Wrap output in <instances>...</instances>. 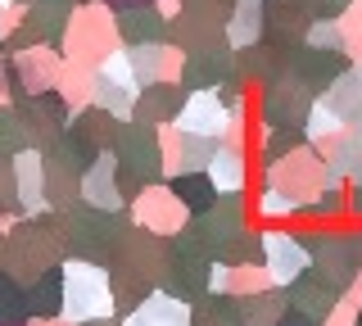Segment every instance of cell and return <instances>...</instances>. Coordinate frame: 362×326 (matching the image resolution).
Segmentation results:
<instances>
[{
  "label": "cell",
  "instance_id": "1",
  "mask_svg": "<svg viewBox=\"0 0 362 326\" xmlns=\"http://www.w3.org/2000/svg\"><path fill=\"white\" fill-rule=\"evenodd\" d=\"M127 231H132V213L95 209V204H82V199L59 213V235H64L68 258H86V263L113 267L122 254Z\"/></svg>",
  "mask_w": 362,
  "mask_h": 326
},
{
  "label": "cell",
  "instance_id": "2",
  "mask_svg": "<svg viewBox=\"0 0 362 326\" xmlns=\"http://www.w3.org/2000/svg\"><path fill=\"white\" fill-rule=\"evenodd\" d=\"M68 258L64 235H59V213H28V218L5 227V272H14L23 286L32 276H41L45 267H59Z\"/></svg>",
  "mask_w": 362,
  "mask_h": 326
},
{
  "label": "cell",
  "instance_id": "3",
  "mask_svg": "<svg viewBox=\"0 0 362 326\" xmlns=\"http://www.w3.org/2000/svg\"><path fill=\"white\" fill-rule=\"evenodd\" d=\"M299 227H303V245L313 254V272L331 290L349 295V286H354V276L362 267V222L358 227H344V222L308 227V222H299Z\"/></svg>",
  "mask_w": 362,
  "mask_h": 326
},
{
  "label": "cell",
  "instance_id": "4",
  "mask_svg": "<svg viewBox=\"0 0 362 326\" xmlns=\"http://www.w3.org/2000/svg\"><path fill=\"white\" fill-rule=\"evenodd\" d=\"M64 318L68 322L118 318V308H113V272L105 263L64 258Z\"/></svg>",
  "mask_w": 362,
  "mask_h": 326
},
{
  "label": "cell",
  "instance_id": "5",
  "mask_svg": "<svg viewBox=\"0 0 362 326\" xmlns=\"http://www.w3.org/2000/svg\"><path fill=\"white\" fill-rule=\"evenodd\" d=\"M113 159H118V173L136 177L141 186L168 182L163 150H158V127H150V122H136V118L122 122V127H118V141H113Z\"/></svg>",
  "mask_w": 362,
  "mask_h": 326
},
{
  "label": "cell",
  "instance_id": "6",
  "mask_svg": "<svg viewBox=\"0 0 362 326\" xmlns=\"http://www.w3.org/2000/svg\"><path fill=\"white\" fill-rule=\"evenodd\" d=\"M118 14L113 9H82L73 14V23L64 32V50L68 59H82V64H105L113 50H118Z\"/></svg>",
  "mask_w": 362,
  "mask_h": 326
},
{
  "label": "cell",
  "instance_id": "7",
  "mask_svg": "<svg viewBox=\"0 0 362 326\" xmlns=\"http://www.w3.org/2000/svg\"><path fill=\"white\" fill-rule=\"evenodd\" d=\"M267 173H263V182H272L276 190H286V195H294L299 204H308V199L322 190V173H326V154L317 150V145L303 141L299 150H290V154H281V159H272L263 163Z\"/></svg>",
  "mask_w": 362,
  "mask_h": 326
},
{
  "label": "cell",
  "instance_id": "8",
  "mask_svg": "<svg viewBox=\"0 0 362 326\" xmlns=\"http://www.w3.org/2000/svg\"><path fill=\"white\" fill-rule=\"evenodd\" d=\"M263 267H267L272 286H290L294 276H303L313 267V254L303 245L299 222H272V227H263Z\"/></svg>",
  "mask_w": 362,
  "mask_h": 326
},
{
  "label": "cell",
  "instance_id": "9",
  "mask_svg": "<svg viewBox=\"0 0 362 326\" xmlns=\"http://www.w3.org/2000/svg\"><path fill=\"white\" fill-rule=\"evenodd\" d=\"M249 218H254V204H249V195H245V190L218 195V204H213L209 213H199V218H195L199 235L209 240V250H213V263L222 258L226 245H231V240H240V235L249 231Z\"/></svg>",
  "mask_w": 362,
  "mask_h": 326
},
{
  "label": "cell",
  "instance_id": "10",
  "mask_svg": "<svg viewBox=\"0 0 362 326\" xmlns=\"http://www.w3.org/2000/svg\"><path fill=\"white\" fill-rule=\"evenodd\" d=\"M23 127H28V141L37 145V150H50L54 141L64 136L68 118H73V105L59 95V91H37V95H23L14 100Z\"/></svg>",
  "mask_w": 362,
  "mask_h": 326
},
{
  "label": "cell",
  "instance_id": "11",
  "mask_svg": "<svg viewBox=\"0 0 362 326\" xmlns=\"http://www.w3.org/2000/svg\"><path fill=\"white\" fill-rule=\"evenodd\" d=\"M127 213H132V222L136 227H145V231H158V235H177L181 227L190 222V213H186V204L173 195V186L168 182H150L141 190V195L127 204Z\"/></svg>",
  "mask_w": 362,
  "mask_h": 326
},
{
  "label": "cell",
  "instance_id": "12",
  "mask_svg": "<svg viewBox=\"0 0 362 326\" xmlns=\"http://www.w3.org/2000/svg\"><path fill=\"white\" fill-rule=\"evenodd\" d=\"M168 258H173V235L145 231V227H136V222H132V231H127V240H122V254H118V263H113V267L136 272V276L150 281V286H158L163 272H168Z\"/></svg>",
  "mask_w": 362,
  "mask_h": 326
},
{
  "label": "cell",
  "instance_id": "13",
  "mask_svg": "<svg viewBox=\"0 0 362 326\" xmlns=\"http://www.w3.org/2000/svg\"><path fill=\"white\" fill-rule=\"evenodd\" d=\"M313 91H303L294 77H281V82L272 86H258V118L267 122V127H294L303 132V118H308L313 109Z\"/></svg>",
  "mask_w": 362,
  "mask_h": 326
},
{
  "label": "cell",
  "instance_id": "14",
  "mask_svg": "<svg viewBox=\"0 0 362 326\" xmlns=\"http://www.w3.org/2000/svg\"><path fill=\"white\" fill-rule=\"evenodd\" d=\"M349 64L354 59H349L344 50H322V46H308V41L290 50V77L303 86V91H313V95H322Z\"/></svg>",
  "mask_w": 362,
  "mask_h": 326
},
{
  "label": "cell",
  "instance_id": "15",
  "mask_svg": "<svg viewBox=\"0 0 362 326\" xmlns=\"http://www.w3.org/2000/svg\"><path fill=\"white\" fill-rule=\"evenodd\" d=\"M158 290H168V295H177V299H186V303L204 299L213 290V258L209 254H190V250H173Z\"/></svg>",
  "mask_w": 362,
  "mask_h": 326
},
{
  "label": "cell",
  "instance_id": "16",
  "mask_svg": "<svg viewBox=\"0 0 362 326\" xmlns=\"http://www.w3.org/2000/svg\"><path fill=\"white\" fill-rule=\"evenodd\" d=\"M231 73H235V50L231 46H209V50H186L177 82L186 86V91H218Z\"/></svg>",
  "mask_w": 362,
  "mask_h": 326
},
{
  "label": "cell",
  "instance_id": "17",
  "mask_svg": "<svg viewBox=\"0 0 362 326\" xmlns=\"http://www.w3.org/2000/svg\"><path fill=\"white\" fill-rule=\"evenodd\" d=\"M313 28V9L303 0H267L263 5V41H276V46H303Z\"/></svg>",
  "mask_w": 362,
  "mask_h": 326
},
{
  "label": "cell",
  "instance_id": "18",
  "mask_svg": "<svg viewBox=\"0 0 362 326\" xmlns=\"http://www.w3.org/2000/svg\"><path fill=\"white\" fill-rule=\"evenodd\" d=\"M177 127L222 141L226 132H231V109L222 105L218 91H186V105H181V114H177Z\"/></svg>",
  "mask_w": 362,
  "mask_h": 326
},
{
  "label": "cell",
  "instance_id": "19",
  "mask_svg": "<svg viewBox=\"0 0 362 326\" xmlns=\"http://www.w3.org/2000/svg\"><path fill=\"white\" fill-rule=\"evenodd\" d=\"M235 73L249 77L254 86H272L281 77H290V50L276 41H258V46L235 50Z\"/></svg>",
  "mask_w": 362,
  "mask_h": 326
},
{
  "label": "cell",
  "instance_id": "20",
  "mask_svg": "<svg viewBox=\"0 0 362 326\" xmlns=\"http://www.w3.org/2000/svg\"><path fill=\"white\" fill-rule=\"evenodd\" d=\"M82 204L127 213V195H122V186H118V159H113V150H105L82 173Z\"/></svg>",
  "mask_w": 362,
  "mask_h": 326
},
{
  "label": "cell",
  "instance_id": "21",
  "mask_svg": "<svg viewBox=\"0 0 362 326\" xmlns=\"http://www.w3.org/2000/svg\"><path fill=\"white\" fill-rule=\"evenodd\" d=\"M204 173L213 177V186H218L222 195H231V190H249V182H254V154L240 150L235 141H226V136H222Z\"/></svg>",
  "mask_w": 362,
  "mask_h": 326
},
{
  "label": "cell",
  "instance_id": "22",
  "mask_svg": "<svg viewBox=\"0 0 362 326\" xmlns=\"http://www.w3.org/2000/svg\"><path fill=\"white\" fill-rule=\"evenodd\" d=\"M181 105H186V86L181 82H150V86H141V95H136L132 118L150 122V127H168V122H177Z\"/></svg>",
  "mask_w": 362,
  "mask_h": 326
},
{
  "label": "cell",
  "instance_id": "23",
  "mask_svg": "<svg viewBox=\"0 0 362 326\" xmlns=\"http://www.w3.org/2000/svg\"><path fill=\"white\" fill-rule=\"evenodd\" d=\"M127 54H132V69H136V77H141V86H150V82H177L181 59H186V50L173 46V41L127 46Z\"/></svg>",
  "mask_w": 362,
  "mask_h": 326
},
{
  "label": "cell",
  "instance_id": "24",
  "mask_svg": "<svg viewBox=\"0 0 362 326\" xmlns=\"http://www.w3.org/2000/svg\"><path fill=\"white\" fill-rule=\"evenodd\" d=\"M14 73H18V86L28 95L54 91V86H59V73H64V59L54 54V46H32V50L14 54Z\"/></svg>",
  "mask_w": 362,
  "mask_h": 326
},
{
  "label": "cell",
  "instance_id": "25",
  "mask_svg": "<svg viewBox=\"0 0 362 326\" xmlns=\"http://www.w3.org/2000/svg\"><path fill=\"white\" fill-rule=\"evenodd\" d=\"M82 173L86 168L64 159L59 150H45V204H50L54 213H64L68 204L82 199Z\"/></svg>",
  "mask_w": 362,
  "mask_h": 326
},
{
  "label": "cell",
  "instance_id": "26",
  "mask_svg": "<svg viewBox=\"0 0 362 326\" xmlns=\"http://www.w3.org/2000/svg\"><path fill=\"white\" fill-rule=\"evenodd\" d=\"M173 37V18L158 5H136L118 14V41L122 46H150V41H168Z\"/></svg>",
  "mask_w": 362,
  "mask_h": 326
},
{
  "label": "cell",
  "instance_id": "27",
  "mask_svg": "<svg viewBox=\"0 0 362 326\" xmlns=\"http://www.w3.org/2000/svg\"><path fill=\"white\" fill-rule=\"evenodd\" d=\"M14 186H18V204L23 213H45V150L28 145L14 154Z\"/></svg>",
  "mask_w": 362,
  "mask_h": 326
},
{
  "label": "cell",
  "instance_id": "28",
  "mask_svg": "<svg viewBox=\"0 0 362 326\" xmlns=\"http://www.w3.org/2000/svg\"><path fill=\"white\" fill-rule=\"evenodd\" d=\"M122 326H190V303L168 290H154L122 318Z\"/></svg>",
  "mask_w": 362,
  "mask_h": 326
},
{
  "label": "cell",
  "instance_id": "29",
  "mask_svg": "<svg viewBox=\"0 0 362 326\" xmlns=\"http://www.w3.org/2000/svg\"><path fill=\"white\" fill-rule=\"evenodd\" d=\"M286 299H290V308H299V313H308L313 322H322L344 295H339V290H331V286H326V281L308 267L303 276H294L290 286H286Z\"/></svg>",
  "mask_w": 362,
  "mask_h": 326
},
{
  "label": "cell",
  "instance_id": "30",
  "mask_svg": "<svg viewBox=\"0 0 362 326\" xmlns=\"http://www.w3.org/2000/svg\"><path fill=\"white\" fill-rule=\"evenodd\" d=\"M272 276L263 263H213V290H226L235 299H249L258 290H267Z\"/></svg>",
  "mask_w": 362,
  "mask_h": 326
},
{
  "label": "cell",
  "instance_id": "31",
  "mask_svg": "<svg viewBox=\"0 0 362 326\" xmlns=\"http://www.w3.org/2000/svg\"><path fill=\"white\" fill-rule=\"evenodd\" d=\"M23 295H28L32 318H64V263L45 267L41 276H32L28 286H23Z\"/></svg>",
  "mask_w": 362,
  "mask_h": 326
},
{
  "label": "cell",
  "instance_id": "32",
  "mask_svg": "<svg viewBox=\"0 0 362 326\" xmlns=\"http://www.w3.org/2000/svg\"><path fill=\"white\" fill-rule=\"evenodd\" d=\"M322 100L349 122V127H358V122H362V64H349V69L322 91Z\"/></svg>",
  "mask_w": 362,
  "mask_h": 326
},
{
  "label": "cell",
  "instance_id": "33",
  "mask_svg": "<svg viewBox=\"0 0 362 326\" xmlns=\"http://www.w3.org/2000/svg\"><path fill=\"white\" fill-rule=\"evenodd\" d=\"M190 326H245V299L209 290L204 299L190 303Z\"/></svg>",
  "mask_w": 362,
  "mask_h": 326
},
{
  "label": "cell",
  "instance_id": "34",
  "mask_svg": "<svg viewBox=\"0 0 362 326\" xmlns=\"http://www.w3.org/2000/svg\"><path fill=\"white\" fill-rule=\"evenodd\" d=\"M168 186H173V195L186 204L190 218H199V213H209L213 204H218V195L222 190L213 186V177L204 173V168H195V173H173L168 177Z\"/></svg>",
  "mask_w": 362,
  "mask_h": 326
},
{
  "label": "cell",
  "instance_id": "35",
  "mask_svg": "<svg viewBox=\"0 0 362 326\" xmlns=\"http://www.w3.org/2000/svg\"><path fill=\"white\" fill-rule=\"evenodd\" d=\"M344 127H349V122L339 118L322 95H317V100H313V109H308V118H303V141L317 145L322 154H331V150H335V141L344 136Z\"/></svg>",
  "mask_w": 362,
  "mask_h": 326
},
{
  "label": "cell",
  "instance_id": "36",
  "mask_svg": "<svg viewBox=\"0 0 362 326\" xmlns=\"http://www.w3.org/2000/svg\"><path fill=\"white\" fill-rule=\"evenodd\" d=\"M258 41H263V5L235 0L231 14H226V46L245 50V46H258Z\"/></svg>",
  "mask_w": 362,
  "mask_h": 326
},
{
  "label": "cell",
  "instance_id": "37",
  "mask_svg": "<svg viewBox=\"0 0 362 326\" xmlns=\"http://www.w3.org/2000/svg\"><path fill=\"white\" fill-rule=\"evenodd\" d=\"M344 218H349V186H322L299 209V222H308V227H331V222H344Z\"/></svg>",
  "mask_w": 362,
  "mask_h": 326
},
{
  "label": "cell",
  "instance_id": "38",
  "mask_svg": "<svg viewBox=\"0 0 362 326\" xmlns=\"http://www.w3.org/2000/svg\"><path fill=\"white\" fill-rule=\"evenodd\" d=\"M73 109H82L95 100V64H82V59H64V73H59V86H54Z\"/></svg>",
  "mask_w": 362,
  "mask_h": 326
},
{
  "label": "cell",
  "instance_id": "39",
  "mask_svg": "<svg viewBox=\"0 0 362 326\" xmlns=\"http://www.w3.org/2000/svg\"><path fill=\"white\" fill-rule=\"evenodd\" d=\"M299 199L286 195V190H276L272 182L258 186V199H254V218L263 222V227H272V222H299Z\"/></svg>",
  "mask_w": 362,
  "mask_h": 326
},
{
  "label": "cell",
  "instance_id": "40",
  "mask_svg": "<svg viewBox=\"0 0 362 326\" xmlns=\"http://www.w3.org/2000/svg\"><path fill=\"white\" fill-rule=\"evenodd\" d=\"M286 308H290L286 286H267V290H258V295L245 299V326H276Z\"/></svg>",
  "mask_w": 362,
  "mask_h": 326
},
{
  "label": "cell",
  "instance_id": "41",
  "mask_svg": "<svg viewBox=\"0 0 362 326\" xmlns=\"http://www.w3.org/2000/svg\"><path fill=\"white\" fill-rule=\"evenodd\" d=\"M28 322H32V313H28L23 281L0 267V326H28Z\"/></svg>",
  "mask_w": 362,
  "mask_h": 326
},
{
  "label": "cell",
  "instance_id": "42",
  "mask_svg": "<svg viewBox=\"0 0 362 326\" xmlns=\"http://www.w3.org/2000/svg\"><path fill=\"white\" fill-rule=\"evenodd\" d=\"M218 95H222V105L231 109V118H245V114L258 109V86L249 82V77H240V73L226 77V82L218 86Z\"/></svg>",
  "mask_w": 362,
  "mask_h": 326
},
{
  "label": "cell",
  "instance_id": "43",
  "mask_svg": "<svg viewBox=\"0 0 362 326\" xmlns=\"http://www.w3.org/2000/svg\"><path fill=\"white\" fill-rule=\"evenodd\" d=\"M90 105L109 109L113 118H122V122H127V118H132V109H136V95H132V91H122L118 82H109V77L95 69V100H90Z\"/></svg>",
  "mask_w": 362,
  "mask_h": 326
},
{
  "label": "cell",
  "instance_id": "44",
  "mask_svg": "<svg viewBox=\"0 0 362 326\" xmlns=\"http://www.w3.org/2000/svg\"><path fill=\"white\" fill-rule=\"evenodd\" d=\"M28 127H23L14 105H0V159H14L18 150H28Z\"/></svg>",
  "mask_w": 362,
  "mask_h": 326
},
{
  "label": "cell",
  "instance_id": "45",
  "mask_svg": "<svg viewBox=\"0 0 362 326\" xmlns=\"http://www.w3.org/2000/svg\"><path fill=\"white\" fill-rule=\"evenodd\" d=\"M339 32H344V54L354 64H362V0H354V5L339 14Z\"/></svg>",
  "mask_w": 362,
  "mask_h": 326
},
{
  "label": "cell",
  "instance_id": "46",
  "mask_svg": "<svg viewBox=\"0 0 362 326\" xmlns=\"http://www.w3.org/2000/svg\"><path fill=\"white\" fill-rule=\"evenodd\" d=\"M299 145H303V132H294V127H267V141H263V163L281 159V154H290V150H299Z\"/></svg>",
  "mask_w": 362,
  "mask_h": 326
},
{
  "label": "cell",
  "instance_id": "47",
  "mask_svg": "<svg viewBox=\"0 0 362 326\" xmlns=\"http://www.w3.org/2000/svg\"><path fill=\"white\" fill-rule=\"evenodd\" d=\"M308 46L344 50V32H339V18H313V28H308Z\"/></svg>",
  "mask_w": 362,
  "mask_h": 326
},
{
  "label": "cell",
  "instance_id": "48",
  "mask_svg": "<svg viewBox=\"0 0 362 326\" xmlns=\"http://www.w3.org/2000/svg\"><path fill=\"white\" fill-rule=\"evenodd\" d=\"M354 322H358V303L354 299H339L335 308L322 318V326H354Z\"/></svg>",
  "mask_w": 362,
  "mask_h": 326
},
{
  "label": "cell",
  "instance_id": "49",
  "mask_svg": "<svg viewBox=\"0 0 362 326\" xmlns=\"http://www.w3.org/2000/svg\"><path fill=\"white\" fill-rule=\"evenodd\" d=\"M349 218L362 222V182H349Z\"/></svg>",
  "mask_w": 362,
  "mask_h": 326
},
{
  "label": "cell",
  "instance_id": "50",
  "mask_svg": "<svg viewBox=\"0 0 362 326\" xmlns=\"http://www.w3.org/2000/svg\"><path fill=\"white\" fill-rule=\"evenodd\" d=\"M276 326H322V322H313L308 313H299V308H286V313H281V322H276Z\"/></svg>",
  "mask_w": 362,
  "mask_h": 326
},
{
  "label": "cell",
  "instance_id": "51",
  "mask_svg": "<svg viewBox=\"0 0 362 326\" xmlns=\"http://www.w3.org/2000/svg\"><path fill=\"white\" fill-rule=\"evenodd\" d=\"M136 5H154V0H109L113 14H122V9H136Z\"/></svg>",
  "mask_w": 362,
  "mask_h": 326
},
{
  "label": "cell",
  "instance_id": "52",
  "mask_svg": "<svg viewBox=\"0 0 362 326\" xmlns=\"http://www.w3.org/2000/svg\"><path fill=\"white\" fill-rule=\"evenodd\" d=\"M344 299H354L358 308H362V267H358V276H354V286H349V295Z\"/></svg>",
  "mask_w": 362,
  "mask_h": 326
},
{
  "label": "cell",
  "instance_id": "53",
  "mask_svg": "<svg viewBox=\"0 0 362 326\" xmlns=\"http://www.w3.org/2000/svg\"><path fill=\"white\" fill-rule=\"evenodd\" d=\"M73 326H122V318H90V322H73Z\"/></svg>",
  "mask_w": 362,
  "mask_h": 326
},
{
  "label": "cell",
  "instance_id": "54",
  "mask_svg": "<svg viewBox=\"0 0 362 326\" xmlns=\"http://www.w3.org/2000/svg\"><path fill=\"white\" fill-rule=\"evenodd\" d=\"M28 326H73V322H68V318H32Z\"/></svg>",
  "mask_w": 362,
  "mask_h": 326
},
{
  "label": "cell",
  "instance_id": "55",
  "mask_svg": "<svg viewBox=\"0 0 362 326\" xmlns=\"http://www.w3.org/2000/svg\"><path fill=\"white\" fill-rule=\"evenodd\" d=\"M0 267H5V227H0Z\"/></svg>",
  "mask_w": 362,
  "mask_h": 326
},
{
  "label": "cell",
  "instance_id": "56",
  "mask_svg": "<svg viewBox=\"0 0 362 326\" xmlns=\"http://www.w3.org/2000/svg\"><path fill=\"white\" fill-rule=\"evenodd\" d=\"M354 326H362V308H358V322H354Z\"/></svg>",
  "mask_w": 362,
  "mask_h": 326
},
{
  "label": "cell",
  "instance_id": "57",
  "mask_svg": "<svg viewBox=\"0 0 362 326\" xmlns=\"http://www.w3.org/2000/svg\"><path fill=\"white\" fill-rule=\"evenodd\" d=\"M254 5H267V0H254Z\"/></svg>",
  "mask_w": 362,
  "mask_h": 326
}]
</instances>
